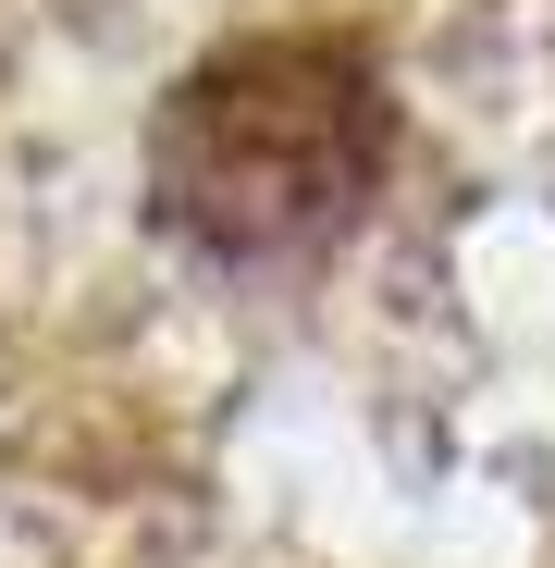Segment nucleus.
<instances>
[{
	"instance_id": "1",
	"label": "nucleus",
	"mask_w": 555,
	"mask_h": 568,
	"mask_svg": "<svg viewBox=\"0 0 555 568\" xmlns=\"http://www.w3.org/2000/svg\"><path fill=\"white\" fill-rule=\"evenodd\" d=\"M148 223L210 272H297L370 223L395 173V74L346 26H259L148 100Z\"/></svg>"
}]
</instances>
